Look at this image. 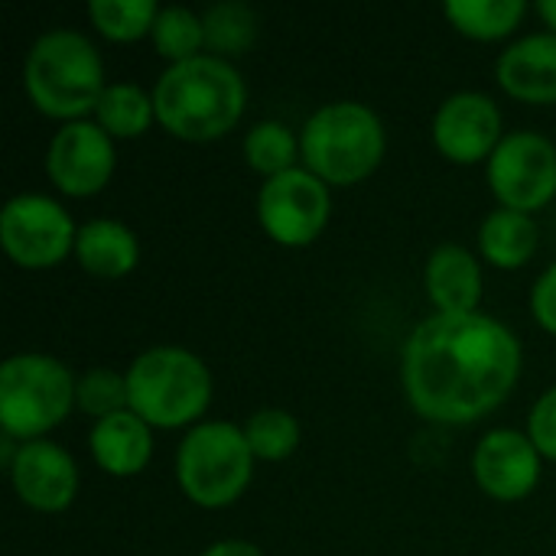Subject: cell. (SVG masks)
Here are the masks:
<instances>
[{
  "label": "cell",
  "instance_id": "6da1fadb",
  "mask_svg": "<svg viewBox=\"0 0 556 556\" xmlns=\"http://www.w3.org/2000/svg\"><path fill=\"white\" fill-rule=\"evenodd\" d=\"M521 378V342L482 313H437L404 342L401 381L410 407L433 424H472Z\"/></svg>",
  "mask_w": 556,
  "mask_h": 556
},
{
  "label": "cell",
  "instance_id": "7a4b0ae2",
  "mask_svg": "<svg viewBox=\"0 0 556 556\" xmlns=\"http://www.w3.org/2000/svg\"><path fill=\"white\" fill-rule=\"evenodd\" d=\"M248 88L241 72L218 55H195L169 65L153 88L156 121L182 140L225 137L244 114Z\"/></svg>",
  "mask_w": 556,
  "mask_h": 556
},
{
  "label": "cell",
  "instance_id": "3957f363",
  "mask_svg": "<svg viewBox=\"0 0 556 556\" xmlns=\"http://www.w3.org/2000/svg\"><path fill=\"white\" fill-rule=\"evenodd\" d=\"M23 85L29 101L59 121H81L104 94V62L75 29H49L26 52Z\"/></svg>",
  "mask_w": 556,
  "mask_h": 556
},
{
  "label": "cell",
  "instance_id": "277c9868",
  "mask_svg": "<svg viewBox=\"0 0 556 556\" xmlns=\"http://www.w3.org/2000/svg\"><path fill=\"white\" fill-rule=\"evenodd\" d=\"M384 124L362 101L323 104L300 134V153L323 182L355 186L371 176L384 156Z\"/></svg>",
  "mask_w": 556,
  "mask_h": 556
},
{
  "label": "cell",
  "instance_id": "5b68a950",
  "mask_svg": "<svg viewBox=\"0 0 556 556\" xmlns=\"http://www.w3.org/2000/svg\"><path fill=\"white\" fill-rule=\"evenodd\" d=\"M127 401L150 427L176 430L208 410L212 375L199 355L176 345H156L127 368Z\"/></svg>",
  "mask_w": 556,
  "mask_h": 556
},
{
  "label": "cell",
  "instance_id": "8992f818",
  "mask_svg": "<svg viewBox=\"0 0 556 556\" xmlns=\"http://www.w3.org/2000/svg\"><path fill=\"white\" fill-rule=\"evenodd\" d=\"M78 381L72 371L39 352L10 355L0 365V427L13 440H42L75 407Z\"/></svg>",
  "mask_w": 556,
  "mask_h": 556
},
{
  "label": "cell",
  "instance_id": "52a82bcc",
  "mask_svg": "<svg viewBox=\"0 0 556 556\" xmlns=\"http://www.w3.org/2000/svg\"><path fill=\"white\" fill-rule=\"evenodd\" d=\"M254 472V453L241 427L225 420L199 424L176 453V479L199 508H225L241 498Z\"/></svg>",
  "mask_w": 556,
  "mask_h": 556
},
{
  "label": "cell",
  "instance_id": "ba28073f",
  "mask_svg": "<svg viewBox=\"0 0 556 556\" xmlns=\"http://www.w3.org/2000/svg\"><path fill=\"white\" fill-rule=\"evenodd\" d=\"M75 222L49 195L23 192L13 195L0 212V244L13 264L26 270L55 267L75 251Z\"/></svg>",
  "mask_w": 556,
  "mask_h": 556
},
{
  "label": "cell",
  "instance_id": "9c48e42d",
  "mask_svg": "<svg viewBox=\"0 0 556 556\" xmlns=\"http://www.w3.org/2000/svg\"><path fill=\"white\" fill-rule=\"evenodd\" d=\"M489 186L505 208L538 212L556 195V147L534 130L502 137L489 156Z\"/></svg>",
  "mask_w": 556,
  "mask_h": 556
},
{
  "label": "cell",
  "instance_id": "30bf717a",
  "mask_svg": "<svg viewBox=\"0 0 556 556\" xmlns=\"http://www.w3.org/2000/svg\"><path fill=\"white\" fill-rule=\"evenodd\" d=\"M329 189L306 166H293L280 176H270L257 195L261 228L287 248H303L319 238L329 222Z\"/></svg>",
  "mask_w": 556,
  "mask_h": 556
},
{
  "label": "cell",
  "instance_id": "8fae6325",
  "mask_svg": "<svg viewBox=\"0 0 556 556\" xmlns=\"http://www.w3.org/2000/svg\"><path fill=\"white\" fill-rule=\"evenodd\" d=\"M114 173V143L101 124L68 121L46 150V176L65 195H94Z\"/></svg>",
  "mask_w": 556,
  "mask_h": 556
},
{
  "label": "cell",
  "instance_id": "7c38bea8",
  "mask_svg": "<svg viewBox=\"0 0 556 556\" xmlns=\"http://www.w3.org/2000/svg\"><path fill=\"white\" fill-rule=\"evenodd\" d=\"M433 143L453 163H479L502 143V111L482 91L450 94L433 117Z\"/></svg>",
  "mask_w": 556,
  "mask_h": 556
},
{
  "label": "cell",
  "instance_id": "4fadbf2b",
  "mask_svg": "<svg viewBox=\"0 0 556 556\" xmlns=\"http://www.w3.org/2000/svg\"><path fill=\"white\" fill-rule=\"evenodd\" d=\"M476 482L495 502H521L538 489L541 479V453L531 437L518 430H492L482 437L472 456Z\"/></svg>",
  "mask_w": 556,
  "mask_h": 556
},
{
  "label": "cell",
  "instance_id": "5bb4252c",
  "mask_svg": "<svg viewBox=\"0 0 556 556\" xmlns=\"http://www.w3.org/2000/svg\"><path fill=\"white\" fill-rule=\"evenodd\" d=\"M13 489L20 502H26L36 511H65L78 495V466L75 459L49 443V440H29L20 443L16 459L10 466Z\"/></svg>",
  "mask_w": 556,
  "mask_h": 556
},
{
  "label": "cell",
  "instance_id": "9a60e30c",
  "mask_svg": "<svg viewBox=\"0 0 556 556\" xmlns=\"http://www.w3.org/2000/svg\"><path fill=\"white\" fill-rule=\"evenodd\" d=\"M498 85L521 101H556V33H531L511 42L495 65Z\"/></svg>",
  "mask_w": 556,
  "mask_h": 556
},
{
  "label": "cell",
  "instance_id": "2e32d148",
  "mask_svg": "<svg viewBox=\"0 0 556 556\" xmlns=\"http://www.w3.org/2000/svg\"><path fill=\"white\" fill-rule=\"evenodd\" d=\"M88 443H91L94 463L104 472L121 476V479L147 469V463L153 456L150 424L143 417H137L134 410H121V414H111L104 420H94Z\"/></svg>",
  "mask_w": 556,
  "mask_h": 556
},
{
  "label": "cell",
  "instance_id": "e0dca14e",
  "mask_svg": "<svg viewBox=\"0 0 556 556\" xmlns=\"http://www.w3.org/2000/svg\"><path fill=\"white\" fill-rule=\"evenodd\" d=\"M427 293L440 313H476L482 300V270L463 244H440L427 261Z\"/></svg>",
  "mask_w": 556,
  "mask_h": 556
},
{
  "label": "cell",
  "instance_id": "ac0fdd59",
  "mask_svg": "<svg viewBox=\"0 0 556 556\" xmlns=\"http://www.w3.org/2000/svg\"><path fill=\"white\" fill-rule=\"evenodd\" d=\"M75 257L88 274L114 280V277H124V274H130L137 267L140 248H137L134 231L124 222L94 218V222H85L78 228Z\"/></svg>",
  "mask_w": 556,
  "mask_h": 556
},
{
  "label": "cell",
  "instance_id": "d6986e66",
  "mask_svg": "<svg viewBox=\"0 0 556 556\" xmlns=\"http://www.w3.org/2000/svg\"><path fill=\"white\" fill-rule=\"evenodd\" d=\"M541 244V228L531 215L515 212V208H495L485 215L479 228V248L482 257L502 270L525 267Z\"/></svg>",
  "mask_w": 556,
  "mask_h": 556
},
{
  "label": "cell",
  "instance_id": "ffe728a7",
  "mask_svg": "<svg viewBox=\"0 0 556 556\" xmlns=\"http://www.w3.org/2000/svg\"><path fill=\"white\" fill-rule=\"evenodd\" d=\"M202 29H205V49H212V55L218 59H231V55H244L254 46L261 20L251 3L222 0L202 13Z\"/></svg>",
  "mask_w": 556,
  "mask_h": 556
},
{
  "label": "cell",
  "instance_id": "44dd1931",
  "mask_svg": "<svg viewBox=\"0 0 556 556\" xmlns=\"http://www.w3.org/2000/svg\"><path fill=\"white\" fill-rule=\"evenodd\" d=\"M94 114L111 137H140L153 124L156 108H153V94H147L143 88L130 81H114L104 88Z\"/></svg>",
  "mask_w": 556,
  "mask_h": 556
},
{
  "label": "cell",
  "instance_id": "7402d4cb",
  "mask_svg": "<svg viewBox=\"0 0 556 556\" xmlns=\"http://www.w3.org/2000/svg\"><path fill=\"white\" fill-rule=\"evenodd\" d=\"M525 0H450V23L472 39H502L525 20Z\"/></svg>",
  "mask_w": 556,
  "mask_h": 556
},
{
  "label": "cell",
  "instance_id": "603a6c76",
  "mask_svg": "<svg viewBox=\"0 0 556 556\" xmlns=\"http://www.w3.org/2000/svg\"><path fill=\"white\" fill-rule=\"evenodd\" d=\"M150 36H153L156 52L163 59H169L173 65L202 55L199 49L205 46L202 16H195L189 7H163L153 29H150Z\"/></svg>",
  "mask_w": 556,
  "mask_h": 556
},
{
  "label": "cell",
  "instance_id": "cb8c5ba5",
  "mask_svg": "<svg viewBox=\"0 0 556 556\" xmlns=\"http://www.w3.org/2000/svg\"><path fill=\"white\" fill-rule=\"evenodd\" d=\"M244 437H248V446H251L254 459L280 463V459L296 453V446H300V424H296L293 414L267 407V410L251 414V420L244 424Z\"/></svg>",
  "mask_w": 556,
  "mask_h": 556
},
{
  "label": "cell",
  "instance_id": "d4e9b609",
  "mask_svg": "<svg viewBox=\"0 0 556 556\" xmlns=\"http://www.w3.org/2000/svg\"><path fill=\"white\" fill-rule=\"evenodd\" d=\"M296 140L293 134L280 124V121H261L248 130L244 137V156L248 166L261 176H280L287 169H293L296 160Z\"/></svg>",
  "mask_w": 556,
  "mask_h": 556
},
{
  "label": "cell",
  "instance_id": "484cf974",
  "mask_svg": "<svg viewBox=\"0 0 556 556\" xmlns=\"http://www.w3.org/2000/svg\"><path fill=\"white\" fill-rule=\"evenodd\" d=\"M88 16L108 39L127 42L150 33L160 10L153 0H91Z\"/></svg>",
  "mask_w": 556,
  "mask_h": 556
},
{
  "label": "cell",
  "instance_id": "4316f807",
  "mask_svg": "<svg viewBox=\"0 0 556 556\" xmlns=\"http://www.w3.org/2000/svg\"><path fill=\"white\" fill-rule=\"evenodd\" d=\"M75 404L81 414L104 420L111 414L130 410L127 401V375H117L114 368H91L78 378V391H75Z\"/></svg>",
  "mask_w": 556,
  "mask_h": 556
},
{
  "label": "cell",
  "instance_id": "83f0119b",
  "mask_svg": "<svg viewBox=\"0 0 556 556\" xmlns=\"http://www.w3.org/2000/svg\"><path fill=\"white\" fill-rule=\"evenodd\" d=\"M528 437L538 446L541 456L556 459V388L538 397L528 417Z\"/></svg>",
  "mask_w": 556,
  "mask_h": 556
},
{
  "label": "cell",
  "instance_id": "f1b7e54d",
  "mask_svg": "<svg viewBox=\"0 0 556 556\" xmlns=\"http://www.w3.org/2000/svg\"><path fill=\"white\" fill-rule=\"evenodd\" d=\"M531 313L551 336H556V261L538 277L531 290Z\"/></svg>",
  "mask_w": 556,
  "mask_h": 556
},
{
  "label": "cell",
  "instance_id": "f546056e",
  "mask_svg": "<svg viewBox=\"0 0 556 556\" xmlns=\"http://www.w3.org/2000/svg\"><path fill=\"white\" fill-rule=\"evenodd\" d=\"M199 556H264L261 547H254L251 541H218L208 551H202Z\"/></svg>",
  "mask_w": 556,
  "mask_h": 556
},
{
  "label": "cell",
  "instance_id": "4dcf8cb0",
  "mask_svg": "<svg viewBox=\"0 0 556 556\" xmlns=\"http://www.w3.org/2000/svg\"><path fill=\"white\" fill-rule=\"evenodd\" d=\"M538 13L544 16L551 33H556V0H538Z\"/></svg>",
  "mask_w": 556,
  "mask_h": 556
}]
</instances>
